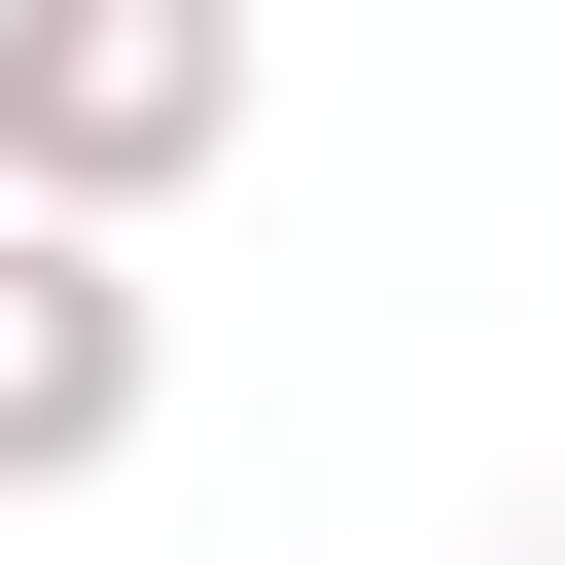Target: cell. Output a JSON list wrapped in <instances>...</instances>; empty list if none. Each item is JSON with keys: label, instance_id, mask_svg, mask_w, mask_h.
I'll list each match as a JSON object with an SVG mask.
<instances>
[{"label": "cell", "instance_id": "7a4b0ae2", "mask_svg": "<svg viewBox=\"0 0 565 565\" xmlns=\"http://www.w3.org/2000/svg\"><path fill=\"white\" fill-rule=\"evenodd\" d=\"M141 424H177V282L71 247V212H0V494H106Z\"/></svg>", "mask_w": 565, "mask_h": 565}, {"label": "cell", "instance_id": "3957f363", "mask_svg": "<svg viewBox=\"0 0 565 565\" xmlns=\"http://www.w3.org/2000/svg\"><path fill=\"white\" fill-rule=\"evenodd\" d=\"M494 565H565V530H494Z\"/></svg>", "mask_w": 565, "mask_h": 565}, {"label": "cell", "instance_id": "6da1fadb", "mask_svg": "<svg viewBox=\"0 0 565 565\" xmlns=\"http://www.w3.org/2000/svg\"><path fill=\"white\" fill-rule=\"evenodd\" d=\"M212 141H247V0H0V212L141 247Z\"/></svg>", "mask_w": 565, "mask_h": 565}]
</instances>
